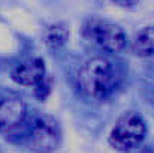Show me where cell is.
Returning a JSON list of instances; mask_svg holds the SVG:
<instances>
[{
    "label": "cell",
    "mask_w": 154,
    "mask_h": 153,
    "mask_svg": "<svg viewBox=\"0 0 154 153\" xmlns=\"http://www.w3.org/2000/svg\"><path fill=\"white\" fill-rule=\"evenodd\" d=\"M45 44L51 50H58L67 42L69 32L64 26L61 24H52L45 30Z\"/></svg>",
    "instance_id": "cell-8"
},
{
    "label": "cell",
    "mask_w": 154,
    "mask_h": 153,
    "mask_svg": "<svg viewBox=\"0 0 154 153\" xmlns=\"http://www.w3.org/2000/svg\"><path fill=\"white\" fill-rule=\"evenodd\" d=\"M45 77V65L41 59L24 60L12 69V80L21 86H38Z\"/></svg>",
    "instance_id": "cell-6"
},
{
    "label": "cell",
    "mask_w": 154,
    "mask_h": 153,
    "mask_svg": "<svg viewBox=\"0 0 154 153\" xmlns=\"http://www.w3.org/2000/svg\"><path fill=\"white\" fill-rule=\"evenodd\" d=\"M88 39L108 53H118L126 45V36L123 30L111 23L105 21H90L85 27Z\"/></svg>",
    "instance_id": "cell-4"
},
{
    "label": "cell",
    "mask_w": 154,
    "mask_h": 153,
    "mask_svg": "<svg viewBox=\"0 0 154 153\" xmlns=\"http://www.w3.org/2000/svg\"><path fill=\"white\" fill-rule=\"evenodd\" d=\"M133 51L142 57L154 54V27H145L136 35L133 41Z\"/></svg>",
    "instance_id": "cell-7"
},
{
    "label": "cell",
    "mask_w": 154,
    "mask_h": 153,
    "mask_svg": "<svg viewBox=\"0 0 154 153\" xmlns=\"http://www.w3.org/2000/svg\"><path fill=\"white\" fill-rule=\"evenodd\" d=\"M147 134V125L138 113L123 114L109 134V144L117 152H129L136 149Z\"/></svg>",
    "instance_id": "cell-2"
},
{
    "label": "cell",
    "mask_w": 154,
    "mask_h": 153,
    "mask_svg": "<svg viewBox=\"0 0 154 153\" xmlns=\"http://www.w3.org/2000/svg\"><path fill=\"white\" fill-rule=\"evenodd\" d=\"M51 78H48V77H45L38 86H35L36 87V96H38V99H41V101H44L48 95H50V92H51Z\"/></svg>",
    "instance_id": "cell-9"
},
{
    "label": "cell",
    "mask_w": 154,
    "mask_h": 153,
    "mask_svg": "<svg viewBox=\"0 0 154 153\" xmlns=\"http://www.w3.org/2000/svg\"><path fill=\"white\" fill-rule=\"evenodd\" d=\"M79 84L87 96L93 99L106 98L115 84V74L109 60L103 57L87 60L79 71Z\"/></svg>",
    "instance_id": "cell-1"
},
{
    "label": "cell",
    "mask_w": 154,
    "mask_h": 153,
    "mask_svg": "<svg viewBox=\"0 0 154 153\" xmlns=\"http://www.w3.org/2000/svg\"><path fill=\"white\" fill-rule=\"evenodd\" d=\"M112 3H115V5H118V6H133L138 0H111Z\"/></svg>",
    "instance_id": "cell-10"
},
{
    "label": "cell",
    "mask_w": 154,
    "mask_h": 153,
    "mask_svg": "<svg viewBox=\"0 0 154 153\" xmlns=\"http://www.w3.org/2000/svg\"><path fill=\"white\" fill-rule=\"evenodd\" d=\"M61 141L57 120L51 116H39L30 129V147L36 153H52Z\"/></svg>",
    "instance_id": "cell-3"
},
{
    "label": "cell",
    "mask_w": 154,
    "mask_h": 153,
    "mask_svg": "<svg viewBox=\"0 0 154 153\" xmlns=\"http://www.w3.org/2000/svg\"><path fill=\"white\" fill-rule=\"evenodd\" d=\"M27 107L21 98H6L0 101V132L9 134L23 125Z\"/></svg>",
    "instance_id": "cell-5"
}]
</instances>
